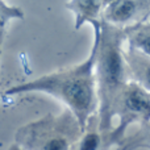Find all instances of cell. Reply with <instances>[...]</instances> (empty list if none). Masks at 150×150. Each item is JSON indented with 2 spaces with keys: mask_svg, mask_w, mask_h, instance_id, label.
<instances>
[{
  "mask_svg": "<svg viewBox=\"0 0 150 150\" xmlns=\"http://www.w3.org/2000/svg\"><path fill=\"white\" fill-rule=\"evenodd\" d=\"M96 50L98 34L87 61L67 70L47 74L30 82L15 86L7 90V95L42 92L54 96L67 105L70 113L76 119L80 132H84L99 105L95 74Z\"/></svg>",
  "mask_w": 150,
  "mask_h": 150,
  "instance_id": "6da1fadb",
  "label": "cell"
},
{
  "mask_svg": "<svg viewBox=\"0 0 150 150\" xmlns=\"http://www.w3.org/2000/svg\"><path fill=\"white\" fill-rule=\"evenodd\" d=\"M101 37L100 28L96 26L98 50H96L95 74L99 101V129L107 130L112 124L117 99L125 86V61L121 53V34L108 26Z\"/></svg>",
  "mask_w": 150,
  "mask_h": 150,
  "instance_id": "7a4b0ae2",
  "label": "cell"
},
{
  "mask_svg": "<svg viewBox=\"0 0 150 150\" xmlns=\"http://www.w3.org/2000/svg\"><path fill=\"white\" fill-rule=\"evenodd\" d=\"M78 125L73 116H46L21 128L18 145L25 150H71L74 129Z\"/></svg>",
  "mask_w": 150,
  "mask_h": 150,
  "instance_id": "3957f363",
  "label": "cell"
},
{
  "mask_svg": "<svg viewBox=\"0 0 150 150\" xmlns=\"http://www.w3.org/2000/svg\"><path fill=\"white\" fill-rule=\"evenodd\" d=\"M116 107L119 109L116 113L120 115L121 130H124L128 124H146L150 121V93L138 83H129L124 86L117 99Z\"/></svg>",
  "mask_w": 150,
  "mask_h": 150,
  "instance_id": "277c9868",
  "label": "cell"
},
{
  "mask_svg": "<svg viewBox=\"0 0 150 150\" xmlns=\"http://www.w3.org/2000/svg\"><path fill=\"white\" fill-rule=\"evenodd\" d=\"M140 9L138 0H112L105 4V20L113 25L127 24L133 20Z\"/></svg>",
  "mask_w": 150,
  "mask_h": 150,
  "instance_id": "5b68a950",
  "label": "cell"
},
{
  "mask_svg": "<svg viewBox=\"0 0 150 150\" xmlns=\"http://www.w3.org/2000/svg\"><path fill=\"white\" fill-rule=\"evenodd\" d=\"M101 4H103V0H73L69 4V7L75 13L76 28H79L84 21H93Z\"/></svg>",
  "mask_w": 150,
  "mask_h": 150,
  "instance_id": "8992f818",
  "label": "cell"
},
{
  "mask_svg": "<svg viewBox=\"0 0 150 150\" xmlns=\"http://www.w3.org/2000/svg\"><path fill=\"white\" fill-rule=\"evenodd\" d=\"M129 37L133 46L150 58V24L137 26L134 30H132Z\"/></svg>",
  "mask_w": 150,
  "mask_h": 150,
  "instance_id": "52a82bcc",
  "label": "cell"
},
{
  "mask_svg": "<svg viewBox=\"0 0 150 150\" xmlns=\"http://www.w3.org/2000/svg\"><path fill=\"white\" fill-rule=\"evenodd\" d=\"M101 148V130H87L82 132L78 141L76 150H100Z\"/></svg>",
  "mask_w": 150,
  "mask_h": 150,
  "instance_id": "ba28073f",
  "label": "cell"
},
{
  "mask_svg": "<svg viewBox=\"0 0 150 150\" xmlns=\"http://www.w3.org/2000/svg\"><path fill=\"white\" fill-rule=\"evenodd\" d=\"M148 125V129L144 130L142 133H137L138 140L137 138H132L130 141H128L124 145L122 150H133L136 148H150V121L146 122Z\"/></svg>",
  "mask_w": 150,
  "mask_h": 150,
  "instance_id": "9c48e42d",
  "label": "cell"
},
{
  "mask_svg": "<svg viewBox=\"0 0 150 150\" xmlns=\"http://www.w3.org/2000/svg\"><path fill=\"white\" fill-rule=\"evenodd\" d=\"M21 16H23V13L18 9L9 8V7H7V5H4L3 3H0V38H1L3 28H4L5 23L12 17H21Z\"/></svg>",
  "mask_w": 150,
  "mask_h": 150,
  "instance_id": "30bf717a",
  "label": "cell"
},
{
  "mask_svg": "<svg viewBox=\"0 0 150 150\" xmlns=\"http://www.w3.org/2000/svg\"><path fill=\"white\" fill-rule=\"evenodd\" d=\"M138 79H140L138 84L150 93V62H144V65H141L138 70Z\"/></svg>",
  "mask_w": 150,
  "mask_h": 150,
  "instance_id": "8fae6325",
  "label": "cell"
},
{
  "mask_svg": "<svg viewBox=\"0 0 150 150\" xmlns=\"http://www.w3.org/2000/svg\"><path fill=\"white\" fill-rule=\"evenodd\" d=\"M9 150H23V148H21L18 144H13V145L9 148Z\"/></svg>",
  "mask_w": 150,
  "mask_h": 150,
  "instance_id": "7c38bea8",
  "label": "cell"
},
{
  "mask_svg": "<svg viewBox=\"0 0 150 150\" xmlns=\"http://www.w3.org/2000/svg\"><path fill=\"white\" fill-rule=\"evenodd\" d=\"M0 54H1V38H0Z\"/></svg>",
  "mask_w": 150,
  "mask_h": 150,
  "instance_id": "4fadbf2b",
  "label": "cell"
},
{
  "mask_svg": "<svg viewBox=\"0 0 150 150\" xmlns=\"http://www.w3.org/2000/svg\"><path fill=\"white\" fill-rule=\"evenodd\" d=\"M23 150H25V149H23Z\"/></svg>",
  "mask_w": 150,
  "mask_h": 150,
  "instance_id": "5bb4252c",
  "label": "cell"
}]
</instances>
